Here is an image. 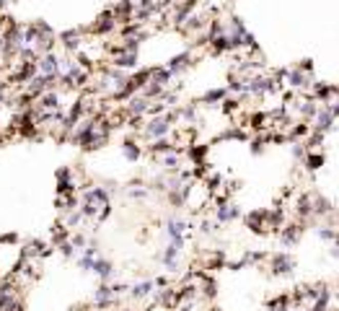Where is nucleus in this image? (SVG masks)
Returning a JSON list of instances; mask_svg holds the SVG:
<instances>
[{"mask_svg": "<svg viewBox=\"0 0 339 311\" xmlns=\"http://www.w3.org/2000/svg\"><path fill=\"white\" fill-rule=\"evenodd\" d=\"M117 303H119V298H117L114 288H111V283H101V285L96 288V293H93V306H96V308L109 311V308H114Z\"/></svg>", "mask_w": 339, "mask_h": 311, "instance_id": "nucleus-1", "label": "nucleus"}, {"mask_svg": "<svg viewBox=\"0 0 339 311\" xmlns=\"http://www.w3.org/2000/svg\"><path fill=\"white\" fill-rule=\"evenodd\" d=\"M293 270H295V260L288 252H280L272 257V272L274 275H293Z\"/></svg>", "mask_w": 339, "mask_h": 311, "instance_id": "nucleus-2", "label": "nucleus"}, {"mask_svg": "<svg viewBox=\"0 0 339 311\" xmlns=\"http://www.w3.org/2000/svg\"><path fill=\"white\" fill-rule=\"evenodd\" d=\"M153 293H155L153 280H140V283L130 285V298L132 301H153Z\"/></svg>", "mask_w": 339, "mask_h": 311, "instance_id": "nucleus-3", "label": "nucleus"}, {"mask_svg": "<svg viewBox=\"0 0 339 311\" xmlns=\"http://www.w3.org/2000/svg\"><path fill=\"white\" fill-rule=\"evenodd\" d=\"M236 218H238V208L236 205H231L228 200L217 203V208H215V223H231Z\"/></svg>", "mask_w": 339, "mask_h": 311, "instance_id": "nucleus-4", "label": "nucleus"}, {"mask_svg": "<svg viewBox=\"0 0 339 311\" xmlns=\"http://www.w3.org/2000/svg\"><path fill=\"white\" fill-rule=\"evenodd\" d=\"M91 272H96L101 283H111V278H114V267H111V262L104 260V257H96V260H93Z\"/></svg>", "mask_w": 339, "mask_h": 311, "instance_id": "nucleus-5", "label": "nucleus"}, {"mask_svg": "<svg viewBox=\"0 0 339 311\" xmlns=\"http://www.w3.org/2000/svg\"><path fill=\"white\" fill-rule=\"evenodd\" d=\"M301 226H285L280 231V241H282V246H293L298 239H301Z\"/></svg>", "mask_w": 339, "mask_h": 311, "instance_id": "nucleus-6", "label": "nucleus"}, {"mask_svg": "<svg viewBox=\"0 0 339 311\" xmlns=\"http://www.w3.org/2000/svg\"><path fill=\"white\" fill-rule=\"evenodd\" d=\"M122 153H125L130 161H137L143 151H140V145H137L135 140H125V145H122Z\"/></svg>", "mask_w": 339, "mask_h": 311, "instance_id": "nucleus-7", "label": "nucleus"}, {"mask_svg": "<svg viewBox=\"0 0 339 311\" xmlns=\"http://www.w3.org/2000/svg\"><path fill=\"white\" fill-rule=\"evenodd\" d=\"M225 94H228V88H215V91L205 94V96H202V101H205V104H215V101H223V99H225Z\"/></svg>", "mask_w": 339, "mask_h": 311, "instance_id": "nucleus-8", "label": "nucleus"}]
</instances>
